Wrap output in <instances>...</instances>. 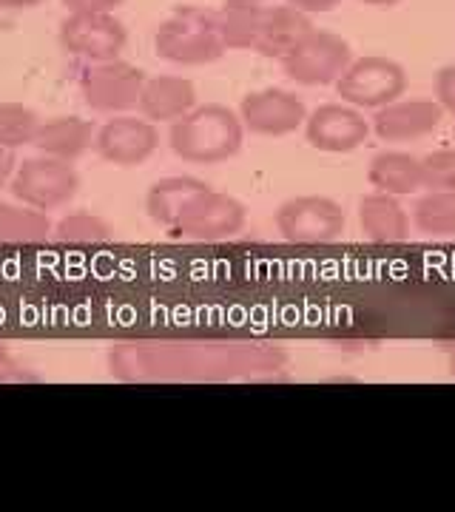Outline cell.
I'll list each match as a JSON object with an SVG mask.
<instances>
[{
	"mask_svg": "<svg viewBox=\"0 0 455 512\" xmlns=\"http://www.w3.org/2000/svg\"><path fill=\"white\" fill-rule=\"evenodd\" d=\"M276 350L242 345H120L111 350V376L120 382H225L276 370Z\"/></svg>",
	"mask_w": 455,
	"mask_h": 512,
	"instance_id": "obj_1",
	"label": "cell"
},
{
	"mask_svg": "<svg viewBox=\"0 0 455 512\" xmlns=\"http://www.w3.org/2000/svg\"><path fill=\"white\" fill-rule=\"evenodd\" d=\"M245 143V126L239 120V111L228 109L222 103L194 106L177 123H171L168 146L171 151L194 165H217L239 154Z\"/></svg>",
	"mask_w": 455,
	"mask_h": 512,
	"instance_id": "obj_2",
	"label": "cell"
},
{
	"mask_svg": "<svg viewBox=\"0 0 455 512\" xmlns=\"http://www.w3.org/2000/svg\"><path fill=\"white\" fill-rule=\"evenodd\" d=\"M154 52L177 66H208L217 63L228 49L217 32L214 9L180 6L154 32Z\"/></svg>",
	"mask_w": 455,
	"mask_h": 512,
	"instance_id": "obj_3",
	"label": "cell"
},
{
	"mask_svg": "<svg viewBox=\"0 0 455 512\" xmlns=\"http://www.w3.org/2000/svg\"><path fill=\"white\" fill-rule=\"evenodd\" d=\"M9 188L15 200L46 214L74 200V194L80 191V174L69 160L40 154L18 165Z\"/></svg>",
	"mask_w": 455,
	"mask_h": 512,
	"instance_id": "obj_4",
	"label": "cell"
},
{
	"mask_svg": "<svg viewBox=\"0 0 455 512\" xmlns=\"http://www.w3.org/2000/svg\"><path fill=\"white\" fill-rule=\"evenodd\" d=\"M336 92L342 103L356 109H384L407 92V72L390 57L367 55L353 60L347 72L336 80Z\"/></svg>",
	"mask_w": 455,
	"mask_h": 512,
	"instance_id": "obj_5",
	"label": "cell"
},
{
	"mask_svg": "<svg viewBox=\"0 0 455 512\" xmlns=\"http://www.w3.org/2000/svg\"><path fill=\"white\" fill-rule=\"evenodd\" d=\"M353 63L345 37L325 29H313L291 55L282 60L285 77L299 86H336V80Z\"/></svg>",
	"mask_w": 455,
	"mask_h": 512,
	"instance_id": "obj_6",
	"label": "cell"
},
{
	"mask_svg": "<svg viewBox=\"0 0 455 512\" xmlns=\"http://www.w3.org/2000/svg\"><path fill=\"white\" fill-rule=\"evenodd\" d=\"M276 228L296 245H328L345 234V211L322 194L291 197L276 211Z\"/></svg>",
	"mask_w": 455,
	"mask_h": 512,
	"instance_id": "obj_7",
	"label": "cell"
},
{
	"mask_svg": "<svg viewBox=\"0 0 455 512\" xmlns=\"http://www.w3.org/2000/svg\"><path fill=\"white\" fill-rule=\"evenodd\" d=\"M146 86V74L126 60L89 63L80 74V94L91 111L100 114H128L137 109Z\"/></svg>",
	"mask_w": 455,
	"mask_h": 512,
	"instance_id": "obj_8",
	"label": "cell"
},
{
	"mask_svg": "<svg viewBox=\"0 0 455 512\" xmlns=\"http://www.w3.org/2000/svg\"><path fill=\"white\" fill-rule=\"evenodd\" d=\"M126 43V26L114 15H69L60 23V46L86 63L117 60Z\"/></svg>",
	"mask_w": 455,
	"mask_h": 512,
	"instance_id": "obj_9",
	"label": "cell"
},
{
	"mask_svg": "<svg viewBox=\"0 0 455 512\" xmlns=\"http://www.w3.org/2000/svg\"><path fill=\"white\" fill-rule=\"evenodd\" d=\"M160 148V131L146 117L114 114L94 134V151L100 160L111 165L134 168L151 160V154Z\"/></svg>",
	"mask_w": 455,
	"mask_h": 512,
	"instance_id": "obj_10",
	"label": "cell"
},
{
	"mask_svg": "<svg viewBox=\"0 0 455 512\" xmlns=\"http://www.w3.org/2000/svg\"><path fill=\"white\" fill-rule=\"evenodd\" d=\"M245 222H248V211L237 197H228V194L208 188L205 194H200L188 205L174 234L197 239V242H219V239L237 237L245 228Z\"/></svg>",
	"mask_w": 455,
	"mask_h": 512,
	"instance_id": "obj_11",
	"label": "cell"
},
{
	"mask_svg": "<svg viewBox=\"0 0 455 512\" xmlns=\"http://www.w3.org/2000/svg\"><path fill=\"white\" fill-rule=\"evenodd\" d=\"M239 120L245 131L259 137H288L296 128L305 126L308 109L302 97L285 89H259L242 97Z\"/></svg>",
	"mask_w": 455,
	"mask_h": 512,
	"instance_id": "obj_12",
	"label": "cell"
},
{
	"mask_svg": "<svg viewBox=\"0 0 455 512\" xmlns=\"http://www.w3.org/2000/svg\"><path fill=\"white\" fill-rule=\"evenodd\" d=\"M370 137V123L362 109L350 103H325L310 111L305 120V140L325 154H350L362 148Z\"/></svg>",
	"mask_w": 455,
	"mask_h": 512,
	"instance_id": "obj_13",
	"label": "cell"
},
{
	"mask_svg": "<svg viewBox=\"0 0 455 512\" xmlns=\"http://www.w3.org/2000/svg\"><path fill=\"white\" fill-rule=\"evenodd\" d=\"M444 120L436 100H393L373 117V131L382 143H413L433 134Z\"/></svg>",
	"mask_w": 455,
	"mask_h": 512,
	"instance_id": "obj_14",
	"label": "cell"
},
{
	"mask_svg": "<svg viewBox=\"0 0 455 512\" xmlns=\"http://www.w3.org/2000/svg\"><path fill=\"white\" fill-rule=\"evenodd\" d=\"M197 106V86L180 74H157L146 77L137 109L148 123H177Z\"/></svg>",
	"mask_w": 455,
	"mask_h": 512,
	"instance_id": "obj_15",
	"label": "cell"
},
{
	"mask_svg": "<svg viewBox=\"0 0 455 512\" xmlns=\"http://www.w3.org/2000/svg\"><path fill=\"white\" fill-rule=\"evenodd\" d=\"M313 32L310 15L293 9L291 3H276V6H265L262 15V26H259V37H256L254 52H259L268 60H285L293 49Z\"/></svg>",
	"mask_w": 455,
	"mask_h": 512,
	"instance_id": "obj_16",
	"label": "cell"
},
{
	"mask_svg": "<svg viewBox=\"0 0 455 512\" xmlns=\"http://www.w3.org/2000/svg\"><path fill=\"white\" fill-rule=\"evenodd\" d=\"M208 191V183H202L200 177H165L160 183H154L146 194V211L151 220L163 228H177L180 217L188 211V205L197 200L200 194Z\"/></svg>",
	"mask_w": 455,
	"mask_h": 512,
	"instance_id": "obj_17",
	"label": "cell"
},
{
	"mask_svg": "<svg viewBox=\"0 0 455 512\" xmlns=\"http://www.w3.org/2000/svg\"><path fill=\"white\" fill-rule=\"evenodd\" d=\"M94 134H97V128L83 117H52V120L40 123L32 146H37V151L46 157L72 163L94 146Z\"/></svg>",
	"mask_w": 455,
	"mask_h": 512,
	"instance_id": "obj_18",
	"label": "cell"
},
{
	"mask_svg": "<svg viewBox=\"0 0 455 512\" xmlns=\"http://www.w3.org/2000/svg\"><path fill=\"white\" fill-rule=\"evenodd\" d=\"M359 225L362 234L373 242H404L410 237V217L401 208L399 197L373 191L359 200Z\"/></svg>",
	"mask_w": 455,
	"mask_h": 512,
	"instance_id": "obj_19",
	"label": "cell"
},
{
	"mask_svg": "<svg viewBox=\"0 0 455 512\" xmlns=\"http://www.w3.org/2000/svg\"><path fill=\"white\" fill-rule=\"evenodd\" d=\"M367 180L376 191L393 194V197H407L424 188L421 177V160L407 154V151H382L373 157L367 168Z\"/></svg>",
	"mask_w": 455,
	"mask_h": 512,
	"instance_id": "obj_20",
	"label": "cell"
},
{
	"mask_svg": "<svg viewBox=\"0 0 455 512\" xmlns=\"http://www.w3.org/2000/svg\"><path fill=\"white\" fill-rule=\"evenodd\" d=\"M262 15H265V6L259 0H225L219 9H214L222 46L234 52L254 49Z\"/></svg>",
	"mask_w": 455,
	"mask_h": 512,
	"instance_id": "obj_21",
	"label": "cell"
},
{
	"mask_svg": "<svg viewBox=\"0 0 455 512\" xmlns=\"http://www.w3.org/2000/svg\"><path fill=\"white\" fill-rule=\"evenodd\" d=\"M52 234V222L43 211L29 205L0 202V245H26L43 242Z\"/></svg>",
	"mask_w": 455,
	"mask_h": 512,
	"instance_id": "obj_22",
	"label": "cell"
},
{
	"mask_svg": "<svg viewBox=\"0 0 455 512\" xmlns=\"http://www.w3.org/2000/svg\"><path fill=\"white\" fill-rule=\"evenodd\" d=\"M416 228L430 237H453L455 234V191H427L413 208Z\"/></svg>",
	"mask_w": 455,
	"mask_h": 512,
	"instance_id": "obj_23",
	"label": "cell"
},
{
	"mask_svg": "<svg viewBox=\"0 0 455 512\" xmlns=\"http://www.w3.org/2000/svg\"><path fill=\"white\" fill-rule=\"evenodd\" d=\"M40 128L37 114L23 103H0V148H23L35 143Z\"/></svg>",
	"mask_w": 455,
	"mask_h": 512,
	"instance_id": "obj_24",
	"label": "cell"
},
{
	"mask_svg": "<svg viewBox=\"0 0 455 512\" xmlns=\"http://www.w3.org/2000/svg\"><path fill=\"white\" fill-rule=\"evenodd\" d=\"M55 234L60 242H69V245H103L114 239L109 222L89 211H74L69 217H63L55 225Z\"/></svg>",
	"mask_w": 455,
	"mask_h": 512,
	"instance_id": "obj_25",
	"label": "cell"
},
{
	"mask_svg": "<svg viewBox=\"0 0 455 512\" xmlns=\"http://www.w3.org/2000/svg\"><path fill=\"white\" fill-rule=\"evenodd\" d=\"M427 191H455V148H438L421 160Z\"/></svg>",
	"mask_w": 455,
	"mask_h": 512,
	"instance_id": "obj_26",
	"label": "cell"
},
{
	"mask_svg": "<svg viewBox=\"0 0 455 512\" xmlns=\"http://www.w3.org/2000/svg\"><path fill=\"white\" fill-rule=\"evenodd\" d=\"M126 0H63L69 15H114Z\"/></svg>",
	"mask_w": 455,
	"mask_h": 512,
	"instance_id": "obj_27",
	"label": "cell"
},
{
	"mask_svg": "<svg viewBox=\"0 0 455 512\" xmlns=\"http://www.w3.org/2000/svg\"><path fill=\"white\" fill-rule=\"evenodd\" d=\"M436 103L447 114H455V66H444L436 74Z\"/></svg>",
	"mask_w": 455,
	"mask_h": 512,
	"instance_id": "obj_28",
	"label": "cell"
},
{
	"mask_svg": "<svg viewBox=\"0 0 455 512\" xmlns=\"http://www.w3.org/2000/svg\"><path fill=\"white\" fill-rule=\"evenodd\" d=\"M23 379H29L26 370H20V365L15 362V356L9 350L0 348V384L23 382Z\"/></svg>",
	"mask_w": 455,
	"mask_h": 512,
	"instance_id": "obj_29",
	"label": "cell"
},
{
	"mask_svg": "<svg viewBox=\"0 0 455 512\" xmlns=\"http://www.w3.org/2000/svg\"><path fill=\"white\" fill-rule=\"evenodd\" d=\"M291 3L293 9L305 12V15H325V12H333L336 6H342V0H285Z\"/></svg>",
	"mask_w": 455,
	"mask_h": 512,
	"instance_id": "obj_30",
	"label": "cell"
},
{
	"mask_svg": "<svg viewBox=\"0 0 455 512\" xmlns=\"http://www.w3.org/2000/svg\"><path fill=\"white\" fill-rule=\"evenodd\" d=\"M18 171V157L12 148H0V191L12 185V177Z\"/></svg>",
	"mask_w": 455,
	"mask_h": 512,
	"instance_id": "obj_31",
	"label": "cell"
},
{
	"mask_svg": "<svg viewBox=\"0 0 455 512\" xmlns=\"http://www.w3.org/2000/svg\"><path fill=\"white\" fill-rule=\"evenodd\" d=\"M367 6H379V9H390V6H399L401 0H362Z\"/></svg>",
	"mask_w": 455,
	"mask_h": 512,
	"instance_id": "obj_32",
	"label": "cell"
},
{
	"mask_svg": "<svg viewBox=\"0 0 455 512\" xmlns=\"http://www.w3.org/2000/svg\"><path fill=\"white\" fill-rule=\"evenodd\" d=\"M37 3H43V0H15L18 9H29V6H37Z\"/></svg>",
	"mask_w": 455,
	"mask_h": 512,
	"instance_id": "obj_33",
	"label": "cell"
},
{
	"mask_svg": "<svg viewBox=\"0 0 455 512\" xmlns=\"http://www.w3.org/2000/svg\"><path fill=\"white\" fill-rule=\"evenodd\" d=\"M9 9H18L15 0H0V12H9Z\"/></svg>",
	"mask_w": 455,
	"mask_h": 512,
	"instance_id": "obj_34",
	"label": "cell"
},
{
	"mask_svg": "<svg viewBox=\"0 0 455 512\" xmlns=\"http://www.w3.org/2000/svg\"><path fill=\"white\" fill-rule=\"evenodd\" d=\"M450 370H453V376H455V353H453V365H450Z\"/></svg>",
	"mask_w": 455,
	"mask_h": 512,
	"instance_id": "obj_35",
	"label": "cell"
},
{
	"mask_svg": "<svg viewBox=\"0 0 455 512\" xmlns=\"http://www.w3.org/2000/svg\"><path fill=\"white\" fill-rule=\"evenodd\" d=\"M259 3H262V0H259Z\"/></svg>",
	"mask_w": 455,
	"mask_h": 512,
	"instance_id": "obj_36",
	"label": "cell"
}]
</instances>
